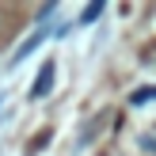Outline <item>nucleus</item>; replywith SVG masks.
I'll return each mask as SVG.
<instances>
[{
    "instance_id": "f257e3e1",
    "label": "nucleus",
    "mask_w": 156,
    "mask_h": 156,
    "mask_svg": "<svg viewBox=\"0 0 156 156\" xmlns=\"http://www.w3.org/2000/svg\"><path fill=\"white\" fill-rule=\"evenodd\" d=\"M53 73H57V65H53V61H42V69H38V80L30 84L27 95H30V99H46V95L53 91Z\"/></svg>"
},
{
    "instance_id": "20e7f679",
    "label": "nucleus",
    "mask_w": 156,
    "mask_h": 156,
    "mask_svg": "<svg viewBox=\"0 0 156 156\" xmlns=\"http://www.w3.org/2000/svg\"><path fill=\"white\" fill-rule=\"evenodd\" d=\"M152 95H156V88H137L133 95H129V103H133V107H141V103H149Z\"/></svg>"
},
{
    "instance_id": "f03ea898",
    "label": "nucleus",
    "mask_w": 156,
    "mask_h": 156,
    "mask_svg": "<svg viewBox=\"0 0 156 156\" xmlns=\"http://www.w3.org/2000/svg\"><path fill=\"white\" fill-rule=\"evenodd\" d=\"M46 34H50V27H46V23H42V27H38V30H34V34H30V38H27V42H23V46H19V50H15V53H12V61H8V69H15V65H19V61H27V57H30V53H34V50H38V46H42V42H46Z\"/></svg>"
},
{
    "instance_id": "39448f33",
    "label": "nucleus",
    "mask_w": 156,
    "mask_h": 156,
    "mask_svg": "<svg viewBox=\"0 0 156 156\" xmlns=\"http://www.w3.org/2000/svg\"><path fill=\"white\" fill-rule=\"evenodd\" d=\"M0 107H4V99H0Z\"/></svg>"
},
{
    "instance_id": "7ed1b4c3",
    "label": "nucleus",
    "mask_w": 156,
    "mask_h": 156,
    "mask_svg": "<svg viewBox=\"0 0 156 156\" xmlns=\"http://www.w3.org/2000/svg\"><path fill=\"white\" fill-rule=\"evenodd\" d=\"M99 15H103V4L95 0V4H88V8L80 12V19H76V23H91V19H99Z\"/></svg>"
}]
</instances>
